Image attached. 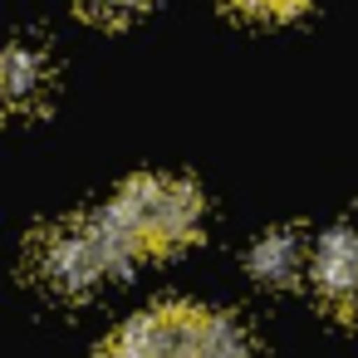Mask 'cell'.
Listing matches in <instances>:
<instances>
[{"mask_svg": "<svg viewBox=\"0 0 358 358\" xmlns=\"http://www.w3.org/2000/svg\"><path fill=\"white\" fill-rule=\"evenodd\" d=\"M206 334H211V309L172 299V304H157V309H143L138 319H128L103 348L108 353H128V358L206 353Z\"/></svg>", "mask_w": 358, "mask_h": 358, "instance_id": "cell-3", "label": "cell"}, {"mask_svg": "<svg viewBox=\"0 0 358 358\" xmlns=\"http://www.w3.org/2000/svg\"><path fill=\"white\" fill-rule=\"evenodd\" d=\"M309 265H314V245H309L304 231H294V226L265 231V236L255 241V250H250V275H255L260 285H270V289L299 285V280L309 275Z\"/></svg>", "mask_w": 358, "mask_h": 358, "instance_id": "cell-5", "label": "cell"}, {"mask_svg": "<svg viewBox=\"0 0 358 358\" xmlns=\"http://www.w3.org/2000/svg\"><path fill=\"white\" fill-rule=\"evenodd\" d=\"M226 6L250 20H294L309 10V0H226Z\"/></svg>", "mask_w": 358, "mask_h": 358, "instance_id": "cell-9", "label": "cell"}, {"mask_svg": "<svg viewBox=\"0 0 358 358\" xmlns=\"http://www.w3.org/2000/svg\"><path fill=\"white\" fill-rule=\"evenodd\" d=\"M255 348V334L245 329L241 314H221L211 309V334H206V353H250Z\"/></svg>", "mask_w": 358, "mask_h": 358, "instance_id": "cell-7", "label": "cell"}, {"mask_svg": "<svg viewBox=\"0 0 358 358\" xmlns=\"http://www.w3.org/2000/svg\"><path fill=\"white\" fill-rule=\"evenodd\" d=\"M309 280H314L319 304H324L334 319L358 324V231H348V226L324 231L319 245H314Z\"/></svg>", "mask_w": 358, "mask_h": 358, "instance_id": "cell-4", "label": "cell"}, {"mask_svg": "<svg viewBox=\"0 0 358 358\" xmlns=\"http://www.w3.org/2000/svg\"><path fill=\"white\" fill-rule=\"evenodd\" d=\"M50 89H55V64H50V55L35 50L30 40H15V45L6 50V108H10L15 118H25V113H35V108L50 99Z\"/></svg>", "mask_w": 358, "mask_h": 358, "instance_id": "cell-6", "label": "cell"}, {"mask_svg": "<svg viewBox=\"0 0 358 358\" xmlns=\"http://www.w3.org/2000/svg\"><path fill=\"white\" fill-rule=\"evenodd\" d=\"M201 211L206 201L192 182L143 172L123 182V192L94 216V226L113 260V275H123L138 260H162V255L187 250L201 236Z\"/></svg>", "mask_w": 358, "mask_h": 358, "instance_id": "cell-1", "label": "cell"}, {"mask_svg": "<svg viewBox=\"0 0 358 358\" xmlns=\"http://www.w3.org/2000/svg\"><path fill=\"white\" fill-rule=\"evenodd\" d=\"M74 10L94 25H128L148 10V0H74Z\"/></svg>", "mask_w": 358, "mask_h": 358, "instance_id": "cell-8", "label": "cell"}, {"mask_svg": "<svg viewBox=\"0 0 358 358\" xmlns=\"http://www.w3.org/2000/svg\"><path fill=\"white\" fill-rule=\"evenodd\" d=\"M30 275H35V285H45L50 294H64V299L94 294L113 275V260H108V250L99 241L94 216L35 231V241H30Z\"/></svg>", "mask_w": 358, "mask_h": 358, "instance_id": "cell-2", "label": "cell"}]
</instances>
